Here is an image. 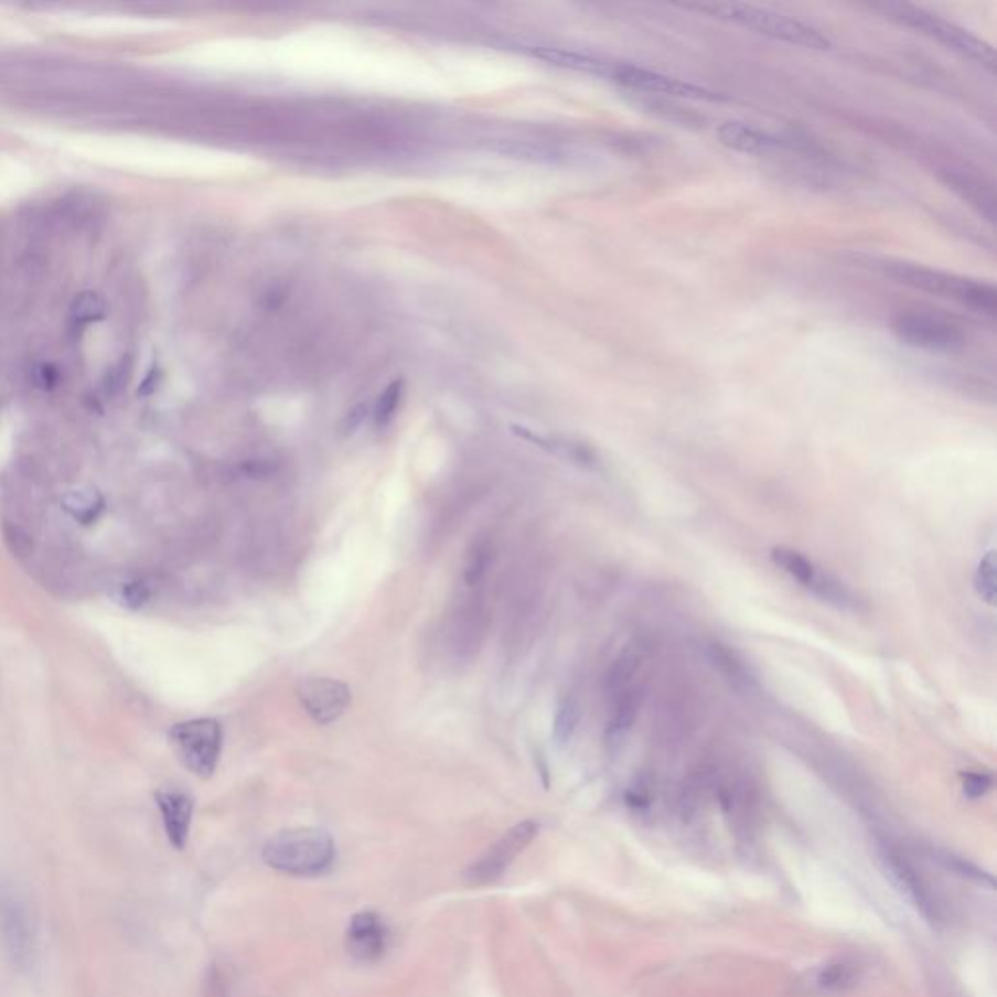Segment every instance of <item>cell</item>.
I'll return each instance as SVG.
<instances>
[{
    "mask_svg": "<svg viewBox=\"0 0 997 997\" xmlns=\"http://www.w3.org/2000/svg\"><path fill=\"white\" fill-rule=\"evenodd\" d=\"M335 854V841L322 828H289L267 839L261 859L274 871L317 877L332 869Z\"/></svg>",
    "mask_w": 997,
    "mask_h": 997,
    "instance_id": "6da1fadb",
    "label": "cell"
},
{
    "mask_svg": "<svg viewBox=\"0 0 997 997\" xmlns=\"http://www.w3.org/2000/svg\"><path fill=\"white\" fill-rule=\"evenodd\" d=\"M882 271L890 279H897L898 283L940 294L943 299L956 300L964 307L974 308L989 317L996 314L997 292L991 285L914 264H885Z\"/></svg>",
    "mask_w": 997,
    "mask_h": 997,
    "instance_id": "7a4b0ae2",
    "label": "cell"
},
{
    "mask_svg": "<svg viewBox=\"0 0 997 997\" xmlns=\"http://www.w3.org/2000/svg\"><path fill=\"white\" fill-rule=\"evenodd\" d=\"M699 12H706L709 17L729 20L735 24L744 25L750 30H757L758 34L768 35L778 42L791 43L806 50H830V40L816 30L813 25L803 24L795 18L783 17L772 10L757 9L748 4H696L688 7Z\"/></svg>",
    "mask_w": 997,
    "mask_h": 997,
    "instance_id": "3957f363",
    "label": "cell"
},
{
    "mask_svg": "<svg viewBox=\"0 0 997 997\" xmlns=\"http://www.w3.org/2000/svg\"><path fill=\"white\" fill-rule=\"evenodd\" d=\"M877 9L882 10L892 20H897L898 24L908 25L915 32H922L923 35H928L931 40L943 43L948 50L958 51V53H963L964 57L974 58L976 63H980L984 67H988L989 71H994L996 58H994V50L989 47L988 43L980 42L978 37L968 34L966 30L958 28L953 22H947L943 18L930 14L925 10L910 7V4H892V2H889V4H879Z\"/></svg>",
    "mask_w": 997,
    "mask_h": 997,
    "instance_id": "277c9868",
    "label": "cell"
},
{
    "mask_svg": "<svg viewBox=\"0 0 997 997\" xmlns=\"http://www.w3.org/2000/svg\"><path fill=\"white\" fill-rule=\"evenodd\" d=\"M168 737L185 770L201 780L213 778L223 752V727L216 719L201 717L175 723Z\"/></svg>",
    "mask_w": 997,
    "mask_h": 997,
    "instance_id": "5b68a950",
    "label": "cell"
},
{
    "mask_svg": "<svg viewBox=\"0 0 997 997\" xmlns=\"http://www.w3.org/2000/svg\"><path fill=\"white\" fill-rule=\"evenodd\" d=\"M0 935L12 963L18 968H32L37 956L34 922L22 898L9 887H0Z\"/></svg>",
    "mask_w": 997,
    "mask_h": 997,
    "instance_id": "8992f818",
    "label": "cell"
},
{
    "mask_svg": "<svg viewBox=\"0 0 997 997\" xmlns=\"http://www.w3.org/2000/svg\"><path fill=\"white\" fill-rule=\"evenodd\" d=\"M538 830H540V826L534 821L516 824L511 830L505 832L493 846H490L478 861L472 864V867L465 871V879L475 887H487V885L497 882L508 871V867L515 864L516 857L533 844Z\"/></svg>",
    "mask_w": 997,
    "mask_h": 997,
    "instance_id": "52a82bcc",
    "label": "cell"
},
{
    "mask_svg": "<svg viewBox=\"0 0 997 997\" xmlns=\"http://www.w3.org/2000/svg\"><path fill=\"white\" fill-rule=\"evenodd\" d=\"M892 330L898 340L918 350L953 353L963 350L966 343L963 332L956 325L928 314H900L894 318Z\"/></svg>",
    "mask_w": 997,
    "mask_h": 997,
    "instance_id": "ba28073f",
    "label": "cell"
},
{
    "mask_svg": "<svg viewBox=\"0 0 997 997\" xmlns=\"http://www.w3.org/2000/svg\"><path fill=\"white\" fill-rule=\"evenodd\" d=\"M610 81L628 86L632 90L648 92V94H661V96H673V98H686V100H725L721 94L696 86V84L684 83L673 76L661 75L657 71H648L645 67L630 65V63H614Z\"/></svg>",
    "mask_w": 997,
    "mask_h": 997,
    "instance_id": "9c48e42d",
    "label": "cell"
},
{
    "mask_svg": "<svg viewBox=\"0 0 997 997\" xmlns=\"http://www.w3.org/2000/svg\"><path fill=\"white\" fill-rule=\"evenodd\" d=\"M882 861H885V869L889 872L890 879L894 881L898 889L907 894L908 900L930 922H941L943 904L930 881L923 877L922 871H918V867L902 851L894 848L882 849Z\"/></svg>",
    "mask_w": 997,
    "mask_h": 997,
    "instance_id": "30bf717a",
    "label": "cell"
},
{
    "mask_svg": "<svg viewBox=\"0 0 997 997\" xmlns=\"http://www.w3.org/2000/svg\"><path fill=\"white\" fill-rule=\"evenodd\" d=\"M300 704L312 721L322 727L340 721L341 715L351 706V690L340 680L312 676L300 682L297 688Z\"/></svg>",
    "mask_w": 997,
    "mask_h": 997,
    "instance_id": "8fae6325",
    "label": "cell"
},
{
    "mask_svg": "<svg viewBox=\"0 0 997 997\" xmlns=\"http://www.w3.org/2000/svg\"><path fill=\"white\" fill-rule=\"evenodd\" d=\"M390 945V930L383 915L376 912H361L351 918L345 931V947L358 963L380 961Z\"/></svg>",
    "mask_w": 997,
    "mask_h": 997,
    "instance_id": "7c38bea8",
    "label": "cell"
},
{
    "mask_svg": "<svg viewBox=\"0 0 997 997\" xmlns=\"http://www.w3.org/2000/svg\"><path fill=\"white\" fill-rule=\"evenodd\" d=\"M157 805H159L160 818H162L168 841L175 849L185 848L190 841L193 811H195L193 798L183 791L164 790L157 793Z\"/></svg>",
    "mask_w": 997,
    "mask_h": 997,
    "instance_id": "4fadbf2b",
    "label": "cell"
},
{
    "mask_svg": "<svg viewBox=\"0 0 997 997\" xmlns=\"http://www.w3.org/2000/svg\"><path fill=\"white\" fill-rule=\"evenodd\" d=\"M717 139L727 149L744 152V154H765L780 149V141L772 135L760 131L752 125L739 121H725L717 127Z\"/></svg>",
    "mask_w": 997,
    "mask_h": 997,
    "instance_id": "5bb4252c",
    "label": "cell"
},
{
    "mask_svg": "<svg viewBox=\"0 0 997 997\" xmlns=\"http://www.w3.org/2000/svg\"><path fill=\"white\" fill-rule=\"evenodd\" d=\"M534 55L544 58L549 65H556V67L571 68V71H579V73H587V75L604 76V78H610V73H612V67H614L612 61L592 57V55H585V53H577V51L561 50V47H538V50H534Z\"/></svg>",
    "mask_w": 997,
    "mask_h": 997,
    "instance_id": "9a60e30c",
    "label": "cell"
},
{
    "mask_svg": "<svg viewBox=\"0 0 997 997\" xmlns=\"http://www.w3.org/2000/svg\"><path fill=\"white\" fill-rule=\"evenodd\" d=\"M864 976V968L859 963L851 958H838L823 966L816 974V986L830 991V994H839V991H848L856 988L859 980Z\"/></svg>",
    "mask_w": 997,
    "mask_h": 997,
    "instance_id": "2e32d148",
    "label": "cell"
},
{
    "mask_svg": "<svg viewBox=\"0 0 997 997\" xmlns=\"http://www.w3.org/2000/svg\"><path fill=\"white\" fill-rule=\"evenodd\" d=\"M806 589L811 590L818 599L832 604V607L841 608V610H857L859 608V600H857L856 594L844 582L838 581L832 575L816 571L815 579Z\"/></svg>",
    "mask_w": 997,
    "mask_h": 997,
    "instance_id": "e0dca14e",
    "label": "cell"
},
{
    "mask_svg": "<svg viewBox=\"0 0 997 997\" xmlns=\"http://www.w3.org/2000/svg\"><path fill=\"white\" fill-rule=\"evenodd\" d=\"M63 507L78 523L92 524L104 513V499L96 490H73L63 497Z\"/></svg>",
    "mask_w": 997,
    "mask_h": 997,
    "instance_id": "ac0fdd59",
    "label": "cell"
},
{
    "mask_svg": "<svg viewBox=\"0 0 997 997\" xmlns=\"http://www.w3.org/2000/svg\"><path fill=\"white\" fill-rule=\"evenodd\" d=\"M614 698V715H612V721H610V727H608V739L612 740V742H618V740H622L628 735V731L632 729V725L635 723L637 709H640V696H637V692L628 688V690H623L622 694H618Z\"/></svg>",
    "mask_w": 997,
    "mask_h": 997,
    "instance_id": "d6986e66",
    "label": "cell"
},
{
    "mask_svg": "<svg viewBox=\"0 0 997 997\" xmlns=\"http://www.w3.org/2000/svg\"><path fill=\"white\" fill-rule=\"evenodd\" d=\"M773 566L780 567L782 571L793 577L795 581L801 582L803 587H808L816 577V567L811 559H806L803 554H798L795 549L773 548L772 554Z\"/></svg>",
    "mask_w": 997,
    "mask_h": 997,
    "instance_id": "ffe728a7",
    "label": "cell"
},
{
    "mask_svg": "<svg viewBox=\"0 0 997 997\" xmlns=\"http://www.w3.org/2000/svg\"><path fill=\"white\" fill-rule=\"evenodd\" d=\"M581 721V704L573 696H566L557 706L554 717V739L557 744H567L573 739L575 731Z\"/></svg>",
    "mask_w": 997,
    "mask_h": 997,
    "instance_id": "44dd1931",
    "label": "cell"
},
{
    "mask_svg": "<svg viewBox=\"0 0 997 997\" xmlns=\"http://www.w3.org/2000/svg\"><path fill=\"white\" fill-rule=\"evenodd\" d=\"M106 314H108L106 300L98 297V294H94V292H84L81 297H76L73 307H71V320H73L75 325L98 322L101 318H106Z\"/></svg>",
    "mask_w": 997,
    "mask_h": 997,
    "instance_id": "7402d4cb",
    "label": "cell"
},
{
    "mask_svg": "<svg viewBox=\"0 0 997 997\" xmlns=\"http://www.w3.org/2000/svg\"><path fill=\"white\" fill-rule=\"evenodd\" d=\"M637 666H640V655L635 651L622 653L620 657L615 658L614 666L610 668V674H608V690L612 692L614 696L628 690Z\"/></svg>",
    "mask_w": 997,
    "mask_h": 997,
    "instance_id": "603a6c76",
    "label": "cell"
},
{
    "mask_svg": "<svg viewBox=\"0 0 997 997\" xmlns=\"http://www.w3.org/2000/svg\"><path fill=\"white\" fill-rule=\"evenodd\" d=\"M996 551H988L982 557L978 569L974 573V589L984 602L994 604L997 597Z\"/></svg>",
    "mask_w": 997,
    "mask_h": 997,
    "instance_id": "cb8c5ba5",
    "label": "cell"
},
{
    "mask_svg": "<svg viewBox=\"0 0 997 997\" xmlns=\"http://www.w3.org/2000/svg\"><path fill=\"white\" fill-rule=\"evenodd\" d=\"M709 658H711L715 668H719L735 684H748L750 682V676H747V671H744V666L740 665L739 658L735 657L731 651H727L723 645H711L709 647Z\"/></svg>",
    "mask_w": 997,
    "mask_h": 997,
    "instance_id": "d4e9b609",
    "label": "cell"
},
{
    "mask_svg": "<svg viewBox=\"0 0 997 997\" xmlns=\"http://www.w3.org/2000/svg\"><path fill=\"white\" fill-rule=\"evenodd\" d=\"M150 597H152V590H150L149 585L141 581V579L125 582L121 590H119V600H121V604L129 608V610H139V608L144 607V604H149Z\"/></svg>",
    "mask_w": 997,
    "mask_h": 997,
    "instance_id": "484cf974",
    "label": "cell"
},
{
    "mask_svg": "<svg viewBox=\"0 0 997 997\" xmlns=\"http://www.w3.org/2000/svg\"><path fill=\"white\" fill-rule=\"evenodd\" d=\"M994 787V778L989 773H963V791L968 798H980L988 795Z\"/></svg>",
    "mask_w": 997,
    "mask_h": 997,
    "instance_id": "4316f807",
    "label": "cell"
},
{
    "mask_svg": "<svg viewBox=\"0 0 997 997\" xmlns=\"http://www.w3.org/2000/svg\"><path fill=\"white\" fill-rule=\"evenodd\" d=\"M398 404L399 386L398 384H394V386H392V388H388V392L384 394L383 398H380V401H378V408H376V424H390L392 417L396 416Z\"/></svg>",
    "mask_w": 997,
    "mask_h": 997,
    "instance_id": "83f0119b",
    "label": "cell"
},
{
    "mask_svg": "<svg viewBox=\"0 0 997 997\" xmlns=\"http://www.w3.org/2000/svg\"><path fill=\"white\" fill-rule=\"evenodd\" d=\"M487 554H490L487 549L478 548L475 554L470 556L468 567H465V581L470 582V585L480 581V577H482L485 567H487V561H490Z\"/></svg>",
    "mask_w": 997,
    "mask_h": 997,
    "instance_id": "f1b7e54d",
    "label": "cell"
},
{
    "mask_svg": "<svg viewBox=\"0 0 997 997\" xmlns=\"http://www.w3.org/2000/svg\"><path fill=\"white\" fill-rule=\"evenodd\" d=\"M34 380L40 388L43 390H47V388H53L55 383L58 380V373L51 365H42L37 366L34 371Z\"/></svg>",
    "mask_w": 997,
    "mask_h": 997,
    "instance_id": "f546056e",
    "label": "cell"
}]
</instances>
